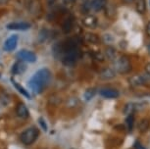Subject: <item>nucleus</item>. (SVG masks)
Here are the masks:
<instances>
[{
    "instance_id": "nucleus-19",
    "label": "nucleus",
    "mask_w": 150,
    "mask_h": 149,
    "mask_svg": "<svg viewBox=\"0 0 150 149\" xmlns=\"http://www.w3.org/2000/svg\"><path fill=\"white\" fill-rule=\"evenodd\" d=\"M135 9L139 14L146 12V2L145 0H135Z\"/></svg>"
},
{
    "instance_id": "nucleus-6",
    "label": "nucleus",
    "mask_w": 150,
    "mask_h": 149,
    "mask_svg": "<svg viewBox=\"0 0 150 149\" xmlns=\"http://www.w3.org/2000/svg\"><path fill=\"white\" fill-rule=\"evenodd\" d=\"M16 56L19 60L29 62V63H33V62L36 61V55L33 51H30V50H27V49L20 50V51L17 53Z\"/></svg>"
},
{
    "instance_id": "nucleus-16",
    "label": "nucleus",
    "mask_w": 150,
    "mask_h": 149,
    "mask_svg": "<svg viewBox=\"0 0 150 149\" xmlns=\"http://www.w3.org/2000/svg\"><path fill=\"white\" fill-rule=\"evenodd\" d=\"M11 83H12V84H13L14 86H15L16 89L20 92V93L24 95L25 97H27L28 99H32V96H30V94L29 93V91L26 90V89H25L24 88H23V86L21 85V84H19L18 83H17V81H16L15 80H14L13 78H11Z\"/></svg>"
},
{
    "instance_id": "nucleus-13",
    "label": "nucleus",
    "mask_w": 150,
    "mask_h": 149,
    "mask_svg": "<svg viewBox=\"0 0 150 149\" xmlns=\"http://www.w3.org/2000/svg\"><path fill=\"white\" fill-rule=\"evenodd\" d=\"M16 114H17V116L22 118V119H27V118H29V116H30V112L28 110L27 106L23 103H20L17 105Z\"/></svg>"
},
{
    "instance_id": "nucleus-30",
    "label": "nucleus",
    "mask_w": 150,
    "mask_h": 149,
    "mask_svg": "<svg viewBox=\"0 0 150 149\" xmlns=\"http://www.w3.org/2000/svg\"><path fill=\"white\" fill-rule=\"evenodd\" d=\"M0 77H1V76H0Z\"/></svg>"
},
{
    "instance_id": "nucleus-2",
    "label": "nucleus",
    "mask_w": 150,
    "mask_h": 149,
    "mask_svg": "<svg viewBox=\"0 0 150 149\" xmlns=\"http://www.w3.org/2000/svg\"><path fill=\"white\" fill-rule=\"evenodd\" d=\"M113 69L117 73H120V74H128L132 70L131 61L126 56H119L113 62Z\"/></svg>"
},
{
    "instance_id": "nucleus-25",
    "label": "nucleus",
    "mask_w": 150,
    "mask_h": 149,
    "mask_svg": "<svg viewBox=\"0 0 150 149\" xmlns=\"http://www.w3.org/2000/svg\"><path fill=\"white\" fill-rule=\"evenodd\" d=\"M145 72H146V74H148L150 76V62L145 65Z\"/></svg>"
},
{
    "instance_id": "nucleus-11",
    "label": "nucleus",
    "mask_w": 150,
    "mask_h": 149,
    "mask_svg": "<svg viewBox=\"0 0 150 149\" xmlns=\"http://www.w3.org/2000/svg\"><path fill=\"white\" fill-rule=\"evenodd\" d=\"M26 70H27V65L24 63V61L19 60L16 63H14L12 69H11V72H12L13 75H22L24 74Z\"/></svg>"
},
{
    "instance_id": "nucleus-1",
    "label": "nucleus",
    "mask_w": 150,
    "mask_h": 149,
    "mask_svg": "<svg viewBox=\"0 0 150 149\" xmlns=\"http://www.w3.org/2000/svg\"><path fill=\"white\" fill-rule=\"evenodd\" d=\"M52 80V73L49 69L43 68L38 70L29 81V88L35 94H39L49 85Z\"/></svg>"
},
{
    "instance_id": "nucleus-9",
    "label": "nucleus",
    "mask_w": 150,
    "mask_h": 149,
    "mask_svg": "<svg viewBox=\"0 0 150 149\" xmlns=\"http://www.w3.org/2000/svg\"><path fill=\"white\" fill-rule=\"evenodd\" d=\"M83 24L84 27L88 28V29H95L98 25V20L94 15H86L83 20Z\"/></svg>"
},
{
    "instance_id": "nucleus-5",
    "label": "nucleus",
    "mask_w": 150,
    "mask_h": 149,
    "mask_svg": "<svg viewBox=\"0 0 150 149\" xmlns=\"http://www.w3.org/2000/svg\"><path fill=\"white\" fill-rule=\"evenodd\" d=\"M129 81L132 86L146 85V84H149L150 83V76L148 74L135 75V76H132V78H129Z\"/></svg>"
},
{
    "instance_id": "nucleus-27",
    "label": "nucleus",
    "mask_w": 150,
    "mask_h": 149,
    "mask_svg": "<svg viewBox=\"0 0 150 149\" xmlns=\"http://www.w3.org/2000/svg\"><path fill=\"white\" fill-rule=\"evenodd\" d=\"M55 1H56V0H47L48 5H50V6H51V5L54 4V3H55Z\"/></svg>"
},
{
    "instance_id": "nucleus-20",
    "label": "nucleus",
    "mask_w": 150,
    "mask_h": 149,
    "mask_svg": "<svg viewBox=\"0 0 150 149\" xmlns=\"http://www.w3.org/2000/svg\"><path fill=\"white\" fill-rule=\"evenodd\" d=\"M134 111H135V104L134 103H127L123 109V112L126 116L132 115Z\"/></svg>"
},
{
    "instance_id": "nucleus-21",
    "label": "nucleus",
    "mask_w": 150,
    "mask_h": 149,
    "mask_svg": "<svg viewBox=\"0 0 150 149\" xmlns=\"http://www.w3.org/2000/svg\"><path fill=\"white\" fill-rule=\"evenodd\" d=\"M95 89L94 88H88V89H86V91H84V93H83V97H84V99H86V101H89L90 99H92L93 97H94V95H95Z\"/></svg>"
},
{
    "instance_id": "nucleus-22",
    "label": "nucleus",
    "mask_w": 150,
    "mask_h": 149,
    "mask_svg": "<svg viewBox=\"0 0 150 149\" xmlns=\"http://www.w3.org/2000/svg\"><path fill=\"white\" fill-rule=\"evenodd\" d=\"M134 115H129L127 118V125H128V130L129 131H132V128H134Z\"/></svg>"
},
{
    "instance_id": "nucleus-15",
    "label": "nucleus",
    "mask_w": 150,
    "mask_h": 149,
    "mask_svg": "<svg viewBox=\"0 0 150 149\" xmlns=\"http://www.w3.org/2000/svg\"><path fill=\"white\" fill-rule=\"evenodd\" d=\"M116 72L113 68H105L104 70H102L100 73V78L102 80H111V78L116 77Z\"/></svg>"
},
{
    "instance_id": "nucleus-28",
    "label": "nucleus",
    "mask_w": 150,
    "mask_h": 149,
    "mask_svg": "<svg viewBox=\"0 0 150 149\" xmlns=\"http://www.w3.org/2000/svg\"><path fill=\"white\" fill-rule=\"evenodd\" d=\"M147 49H148V52L150 53V44H149L148 46H147Z\"/></svg>"
},
{
    "instance_id": "nucleus-17",
    "label": "nucleus",
    "mask_w": 150,
    "mask_h": 149,
    "mask_svg": "<svg viewBox=\"0 0 150 149\" xmlns=\"http://www.w3.org/2000/svg\"><path fill=\"white\" fill-rule=\"evenodd\" d=\"M105 56H106V58L108 59V60L112 61V62H114L116 59L119 57L117 51H116L113 47H110V46L107 47V48L105 49Z\"/></svg>"
},
{
    "instance_id": "nucleus-3",
    "label": "nucleus",
    "mask_w": 150,
    "mask_h": 149,
    "mask_svg": "<svg viewBox=\"0 0 150 149\" xmlns=\"http://www.w3.org/2000/svg\"><path fill=\"white\" fill-rule=\"evenodd\" d=\"M38 134L39 131L38 129L32 126V128H29L23 131L20 136V139H21V142L24 143L25 145H30L38 139Z\"/></svg>"
},
{
    "instance_id": "nucleus-26",
    "label": "nucleus",
    "mask_w": 150,
    "mask_h": 149,
    "mask_svg": "<svg viewBox=\"0 0 150 149\" xmlns=\"http://www.w3.org/2000/svg\"><path fill=\"white\" fill-rule=\"evenodd\" d=\"M146 32H147V35L150 37V22L147 23V26H146Z\"/></svg>"
},
{
    "instance_id": "nucleus-29",
    "label": "nucleus",
    "mask_w": 150,
    "mask_h": 149,
    "mask_svg": "<svg viewBox=\"0 0 150 149\" xmlns=\"http://www.w3.org/2000/svg\"><path fill=\"white\" fill-rule=\"evenodd\" d=\"M127 2H132V1H135V0H126Z\"/></svg>"
},
{
    "instance_id": "nucleus-12",
    "label": "nucleus",
    "mask_w": 150,
    "mask_h": 149,
    "mask_svg": "<svg viewBox=\"0 0 150 149\" xmlns=\"http://www.w3.org/2000/svg\"><path fill=\"white\" fill-rule=\"evenodd\" d=\"M74 28V17L73 16H68L66 19L64 20L63 24H62V30L64 33H70L72 32Z\"/></svg>"
},
{
    "instance_id": "nucleus-8",
    "label": "nucleus",
    "mask_w": 150,
    "mask_h": 149,
    "mask_svg": "<svg viewBox=\"0 0 150 149\" xmlns=\"http://www.w3.org/2000/svg\"><path fill=\"white\" fill-rule=\"evenodd\" d=\"M30 24L26 22H13L8 24L6 28L10 30H28L30 29Z\"/></svg>"
},
{
    "instance_id": "nucleus-18",
    "label": "nucleus",
    "mask_w": 150,
    "mask_h": 149,
    "mask_svg": "<svg viewBox=\"0 0 150 149\" xmlns=\"http://www.w3.org/2000/svg\"><path fill=\"white\" fill-rule=\"evenodd\" d=\"M84 40H86L87 43H90V44H98L99 41H100V38L96 35H94V33L87 32L86 35H84Z\"/></svg>"
},
{
    "instance_id": "nucleus-7",
    "label": "nucleus",
    "mask_w": 150,
    "mask_h": 149,
    "mask_svg": "<svg viewBox=\"0 0 150 149\" xmlns=\"http://www.w3.org/2000/svg\"><path fill=\"white\" fill-rule=\"evenodd\" d=\"M18 40H19V36L17 35H11L10 37H8L6 40H5L3 49L5 51H8V52L13 51L17 47V45H18Z\"/></svg>"
},
{
    "instance_id": "nucleus-4",
    "label": "nucleus",
    "mask_w": 150,
    "mask_h": 149,
    "mask_svg": "<svg viewBox=\"0 0 150 149\" xmlns=\"http://www.w3.org/2000/svg\"><path fill=\"white\" fill-rule=\"evenodd\" d=\"M107 6V0H89L86 4L81 6L83 13H88L91 11L98 12L105 9Z\"/></svg>"
},
{
    "instance_id": "nucleus-14",
    "label": "nucleus",
    "mask_w": 150,
    "mask_h": 149,
    "mask_svg": "<svg viewBox=\"0 0 150 149\" xmlns=\"http://www.w3.org/2000/svg\"><path fill=\"white\" fill-rule=\"evenodd\" d=\"M150 129V118H143L138 122L137 125V131L140 133H144L148 131Z\"/></svg>"
},
{
    "instance_id": "nucleus-10",
    "label": "nucleus",
    "mask_w": 150,
    "mask_h": 149,
    "mask_svg": "<svg viewBox=\"0 0 150 149\" xmlns=\"http://www.w3.org/2000/svg\"><path fill=\"white\" fill-rule=\"evenodd\" d=\"M99 94L104 98H108V99H115L118 98L120 93L117 89L114 88H102L99 91Z\"/></svg>"
},
{
    "instance_id": "nucleus-23",
    "label": "nucleus",
    "mask_w": 150,
    "mask_h": 149,
    "mask_svg": "<svg viewBox=\"0 0 150 149\" xmlns=\"http://www.w3.org/2000/svg\"><path fill=\"white\" fill-rule=\"evenodd\" d=\"M38 123H39V125L41 126V128L44 130V131H47L48 128H47V125H46V123H45V121H44L43 118H39V119H38Z\"/></svg>"
},
{
    "instance_id": "nucleus-24",
    "label": "nucleus",
    "mask_w": 150,
    "mask_h": 149,
    "mask_svg": "<svg viewBox=\"0 0 150 149\" xmlns=\"http://www.w3.org/2000/svg\"><path fill=\"white\" fill-rule=\"evenodd\" d=\"M134 149H145V148H144L139 142H135L134 146Z\"/></svg>"
}]
</instances>
